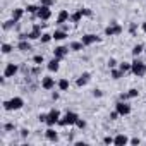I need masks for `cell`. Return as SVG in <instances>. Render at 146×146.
<instances>
[{
	"label": "cell",
	"instance_id": "cell-1",
	"mask_svg": "<svg viewBox=\"0 0 146 146\" xmlns=\"http://www.w3.org/2000/svg\"><path fill=\"white\" fill-rule=\"evenodd\" d=\"M23 105H24V100H23V98H19V96H16V98H11V100L4 102V108H5L7 112H11V110H19V108H23Z\"/></svg>",
	"mask_w": 146,
	"mask_h": 146
},
{
	"label": "cell",
	"instance_id": "cell-2",
	"mask_svg": "<svg viewBox=\"0 0 146 146\" xmlns=\"http://www.w3.org/2000/svg\"><path fill=\"white\" fill-rule=\"evenodd\" d=\"M131 70H132V74H134V76L143 78V76L146 74V64H143L141 60L136 58V60L132 62V69H131Z\"/></svg>",
	"mask_w": 146,
	"mask_h": 146
},
{
	"label": "cell",
	"instance_id": "cell-3",
	"mask_svg": "<svg viewBox=\"0 0 146 146\" xmlns=\"http://www.w3.org/2000/svg\"><path fill=\"white\" fill-rule=\"evenodd\" d=\"M78 119H79V117H78L74 112H67L65 117L58 120V124H60V125H74V124L78 122Z\"/></svg>",
	"mask_w": 146,
	"mask_h": 146
},
{
	"label": "cell",
	"instance_id": "cell-4",
	"mask_svg": "<svg viewBox=\"0 0 146 146\" xmlns=\"http://www.w3.org/2000/svg\"><path fill=\"white\" fill-rule=\"evenodd\" d=\"M120 33H122V26L117 23H110V26H107V29H105L107 36H113V35H120Z\"/></svg>",
	"mask_w": 146,
	"mask_h": 146
},
{
	"label": "cell",
	"instance_id": "cell-5",
	"mask_svg": "<svg viewBox=\"0 0 146 146\" xmlns=\"http://www.w3.org/2000/svg\"><path fill=\"white\" fill-rule=\"evenodd\" d=\"M58 120H60V112L58 110H52L48 115H46V124L52 127V125H55V124H58Z\"/></svg>",
	"mask_w": 146,
	"mask_h": 146
},
{
	"label": "cell",
	"instance_id": "cell-6",
	"mask_svg": "<svg viewBox=\"0 0 146 146\" xmlns=\"http://www.w3.org/2000/svg\"><path fill=\"white\" fill-rule=\"evenodd\" d=\"M17 70H19V67H17L16 64H7L5 69H4V76H5V78H14Z\"/></svg>",
	"mask_w": 146,
	"mask_h": 146
},
{
	"label": "cell",
	"instance_id": "cell-7",
	"mask_svg": "<svg viewBox=\"0 0 146 146\" xmlns=\"http://www.w3.org/2000/svg\"><path fill=\"white\" fill-rule=\"evenodd\" d=\"M115 108H117V112L120 113V115H127V113H131V107L122 100V102H119L117 105H115Z\"/></svg>",
	"mask_w": 146,
	"mask_h": 146
},
{
	"label": "cell",
	"instance_id": "cell-8",
	"mask_svg": "<svg viewBox=\"0 0 146 146\" xmlns=\"http://www.w3.org/2000/svg\"><path fill=\"white\" fill-rule=\"evenodd\" d=\"M36 16H38L40 19H43V21H46V19H50V16H52V12H50V9H48L46 5H41V7H40V11L36 12Z\"/></svg>",
	"mask_w": 146,
	"mask_h": 146
},
{
	"label": "cell",
	"instance_id": "cell-9",
	"mask_svg": "<svg viewBox=\"0 0 146 146\" xmlns=\"http://www.w3.org/2000/svg\"><path fill=\"white\" fill-rule=\"evenodd\" d=\"M38 38H41V26L40 24H36L33 28V31L28 35V40H38Z\"/></svg>",
	"mask_w": 146,
	"mask_h": 146
},
{
	"label": "cell",
	"instance_id": "cell-10",
	"mask_svg": "<svg viewBox=\"0 0 146 146\" xmlns=\"http://www.w3.org/2000/svg\"><path fill=\"white\" fill-rule=\"evenodd\" d=\"M81 41H83V43H84V46H86V45H93V43L100 41V38H98L96 35H84Z\"/></svg>",
	"mask_w": 146,
	"mask_h": 146
},
{
	"label": "cell",
	"instance_id": "cell-11",
	"mask_svg": "<svg viewBox=\"0 0 146 146\" xmlns=\"http://www.w3.org/2000/svg\"><path fill=\"white\" fill-rule=\"evenodd\" d=\"M67 52H69L67 46H57V48L53 50V55H55L57 58H64V57L67 55Z\"/></svg>",
	"mask_w": 146,
	"mask_h": 146
},
{
	"label": "cell",
	"instance_id": "cell-12",
	"mask_svg": "<svg viewBox=\"0 0 146 146\" xmlns=\"http://www.w3.org/2000/svg\"><path fill=\"white\" fill-rule=\"evenodd\" d=\"M41 86H43L45 90H52V88L55 86L53 78H43V79H41Z\"/></svg>",
	"mask_w": 146,
	"mask_h": 146
},
{
	"label": "cell",
	"instance_id": "cell-13",
	"mask_svg": "<svg viewBox=\"0 0 146 146\" xmlns=\"http://www.w3.org/2000/svg\"><path fill=\"white\" fill-rule=\"evenodd\" d=\"M67 19H69V12L67 11H60L58 12V17H57V24H64Z\"/></svg>",
	"mask_w": 146,
	"mask_h": 146
},
{
	"label": "cell",
	"instance_id": "cell-14",
	"mask_svg": "<svg viewBox=\"0 0 146 146\" xmlns=\"http://www.w3.org/2000/svg\"><path fill=\"white\" fill-rule=\"evenodd\" d=\"M113 144H115V146H124V144H127V137H125L124 134H119V136L113 139Z\"/></svg>",
	"mask_w": 146,
	"mask_h": 146
},
{
	"label": "cell",
	"instance_id": "cell-15",
	"mask_svg": "<svg viewBox=\"0 0 146 146\" xmlns=\"http://www.w3.org/2000/svg\"><path fill=\"white\" fill-rule=\"evenodd\" d=\"M17 48H19L21 52H29V50H31V45L28 43V40H21L19 45H17Z\"/></svg>",
	"mask_w": 146,
	"mask_h": 146
},
{
	"label": "cell",
	"instance_id": "cell-16",
	"mask_svg": "<svg viewBox=\"0 0 146 146\" xmlns=\"http://www.w3.org/2000/svg\"><path fill=\"white\" fill-rule=\"evenodd\" d=\"M58 60H60V58H57V57H55L53 60H50V62H48V65H46V67H48V70H52V72L55 70V72H57V70H58Z\"/></svg>",
	"mask_w": 146,
	"mask_h": 146
},
{
	"label": "cell",
	"instance_id": "cell-17",
	"mask_svg": "<svg viewBox=\"0 0 146 146\" xmlns=\"http://www.w3.org/2000/svg\"><path fill=\"white\" fill-rule=\"evenodd\" d=\"M88 81H90V74H88V72H84V74H83V76L76 81V84H78V86H84Z\"/></svg>",
	"mask_w": 146,
	"mask_h": 146
},
{
	"label": "cell",
	"instance_id": "cell-18",
	"mask_svg": "<svg viewBox=\"0 0 146 146\" xmlns=\"http://www.w3.org/2000/svg\"><path fill=\"white\" fill-rule=\"evenodd\" d=\"M83 16H84V12H83V9H81V11H78V12H74V14L70 16V21H72V23H79Z\"/></svg>",
	"mask_w": 146,
	"mask_h": 146
},
{
	"label": "cell",
	"instance_id": "cell-19",
	"mask_svg": "<svg viewBox=\"0 0 146 146\" xmlns=\"http://www.w3.org/2000/svg\"><path fill=\"white\" fill-rule=\"evenodd\" d=\"M23 14H24V11H23V9H14V11H12V19L17 23V21L23 17Z\"/></svg>",
	"mask_w": 146,
	"mask_h": 146
},
{
	"label": "cell",
	"instance_id": "cell-20",
	"mask_svg": "<svg viewBox=\"0 0 146 146\" xmlns=\"http://www.w3.org/2000/svg\"><path fill=\"white\" fill-rule=\"evenodd\" d=\"M83 46H84V43H83V41H72V43H70V50H74V52L83 50Z\"/></svg>",
	"mask_w": 146,
	"mask_h": 146
},
{
	"label": "cell",
	"instance_id": "cell-21",
	"mask_svg": "<svg viewBox=\"0 0 146 146\" xmlns=\"http://www.w3.org/2000/svg\"><path fill=\"white\" fill-rule=\"evenodd\" d=\"M45 136H46V139H50V141H57V137H58L53 129H48V131L45 132Z\"/></svg>",
	"mask_w": 146,
	"mask_h": 146
},
{
	"label": "cell",
	"instance_id": "cell-22",
	"mask_svg": "<svg viewBox=\"0 0 146 146\" xmlns=\"http://www.w3.org/2000/svg\"><path fill=\"white\" fill-rule=\"evenodd\" d=\"M58 88H60L62 91H67V90H69V81H67V79H60V81H58Z\"/></svg>",
	"mask_w": 146,
	"mask_h": 146
},
{
	"label": "cell",
	"instance_id": "cell-23",
	"mask_svg": "<svg viewBox=\"0 0 146 146\" xmlns=\"http://www.w3.org/2000/svg\"><path fill=\"white\" fill-rule=\"evenodd\" d=\"M14 24H16V21H14V19L5 21V23H4V29H5V31H9V29H12V28H14Z\"/></svg>",
	"mask_w": 146,
	"mask_h": 146
},
{
	"label": "cell",
	"instance_id": "cell-24",
	"mask_svg": "<svg viewBox=\"0 0 146 146\" xmlns=\"http://www.w3.org/2000/svg\"><path fill=\"white\" fill-rule=\"evenodd\" d=\"M67 35H65V31H55L53 33V40H64Z\"/></svg>",
	"mask_w": 146,
	"mask_h": 146
},
{
	"label": "cell",
	"instance_id": "cell-25",
	"mask_svg": "<svg viewBox=\"0 0 146 146\" xmlns=\"http://www.w3.org/2000/svg\"><path fill=\"white\" fill-rule=\"evenodd\" d=\"M143 50H144V46H143V45H136V46L132 48V55H134V57H137Z\"/></svg>",
	"mask_w": 146,
	"mask_h": 146
},
{
	"label": "cell",
	"instance_id": "cell-26",
	"mask_svg": "<svg viewBox=\"0 0 146 146\" xmlns=\"http://www.w3.org/2000/svg\"><path fill=\"white\" fill-rule=\"evenodd\" d=\"M131 69H132V64H127V62H122L120 64V70L122 72H129Z\"/></svg>",
	"mask_w": 146,
	"mask_h": 146
},
{
	"label": "cell",
	"instance_id": "cell-27",
	"mask_svg": "<svg viewBox=\"0 0 146 146\" xmlns=\"http://www.w3.org/2000/svg\"><path fill=\"white\" fill-rule=\"evenodd\" d=\"M11 52H12V46H11L9 43H4V45H2V53L7 55V53H11Z\"/></svg>",
	"mask_w": 146,
	"mask_h": 146
},
{
	"label": "cell",
	"instance_id": "cell-28",
	"mask_svg": "<svg viewBox=\"0 0 146 146\" xmlns=\"http://www.w3.org/2000/svg\"><path fill=\"white\" fill-rule=\"evenodd\" d=\"M122 76H124L122 70H112V78H113V79H120Z\"/></svg>",
	"mask_w": 146,
	"mask_h": 146
},
{
	"label": "cell",
	"instance_id": "cell-29",
	"mask_svg": "<svg viewBox=\"0 0 146 146\" xmlns=\"http://www.w3.org/2000/svg\"><path fill=\"white\" fill-rule=\"evenodd\" d=\"M26 11H28V12H31V14H36V12L40 11V7H36V5H28V7H26Z\"/></svg>",
	"mask_w": 146,
	"mask_h": 146
},
{
	"label": "cell",
	"instance_id": "cell-30",
	"mask_svg": "<svg viewBox=\"0 0 146 146\" xmlns=\"http://www.w3.org/2000/svg\"><path fill=\"white\" fill-rule=\"evenodd\" d=\"M52 38H53V35H46L45 33V35H41V43H48Z\"/></svg>",
	"mask_w": 146,
	"mask_h": 146
},
{
	"label": "cell",
	"instance_id": "cell-31",
	"mask_svg": "<svg viewBox=\"0 0 146 146\" xmlns=\"http://www.w3.org/2000/svg\"><path fill=\"white\" fill-rule=\"evenodd\" d=\"M33 62H35V64H38V65H41V64H43V55H35Z\"/></svg>",
	"mask_w": 146,
	"mask_h": 146
},
{
	"label": "cell",
	"instance_id": "cell-32",
	"mask_svg": "<svg viewBox=\"0 0 146 146\" xmlns=\"http://www.w3.org/2000/svg\"><path fill=\"white\" fill-rule=\"evenodd\" d=\"M76 125H78L79 129H84V127H86V122H84V120H81V119H78V122H76Z\"/></svg>",
	"mask_w": 146,
	"mask_h": 146
},
{
	"label": "cell",
	"instance_id": "cell-33",
	"mask_svg": "<svg viewBox=\"0 0 146 146\" xmlns=\"http://www.w3.org/2000/svg\"><path fill=\"white\" fill-rule=\"evenodd\" d=\"M127 95H129V98H134V96H137V90H129Z\"/></svg>",
	"mask_w": 146,
	"mask_h": 146
},
{
	"label": "cell",
	"instance_id": "cell-34",
	"mask_svg": "<svg viewBox=\"0 0 146 146\" xmlns=\"http://www.w3.org/2000/svg\"><path fill=\"white\" fill-rule=\"evenodd\" d=\"M93 96H95V98H100V96H103V93H102L100 90H93Z\"/></svg>",
	"mask_w": 146,
	"mask_h": 146
},
{
	"label": "cell",
	"instance_id": "cell-35",
	"mask_svg": "<svg viewBox=\"0 0 146 146\" xmlns=\"http://www.w3.org/2000/svg\"><path fill=\"white\" fill-rule=\"evenodd\" d=\"M53 4V0H41V5H46V7H50Z\"/></svg>",
	"mask_w": 146,
	"mask_h": 146
},
{
	"label": "cell",
	"instance_id": "cell-36",
	"mask_svg": "<svg viewBox=\"0 0 146 146\" xmlns=\"http://www.w3.org/2000/svg\"><path fill=\"white\" fill-rule=\"evenodd\" d=\"M4 129H5V131H12V129H14V124H12V122H9V124H5V125H4Z\"/></svg>",
	"mask_w": 146,
	"mask_h": 146
},
{
	"label": "cell",
	"instance_id": "cell-37",
	"mask_svg": "<svg viewBox=\"0 0 146 146\" xmlns=\"http://www.w3.org/2000/svg\"><path fill=\"white\" fill-rule=\"evenodd\" d=\"M115 65H117V60L115 58H110L108 60V67H115Z\"/></svg>",
	"mask_w": 146,
	"mask_h": 146
},
{
	"label": "cell",
	"instance_id": "cell-38",
	"mask_svg": "<svg viewBox=\"0 0 146 146\" xmlns=\"http://www.w3.org/2000/svg\"><path fill=\"white\" fill-rule=\"evenodd\" d=\"M119 115H120V113H119V112L115 110V112H112V113H110V119H112V120H115V119H117Z\"/></svg>",
	"mask_w": 146,
	"mask_h": 146
},
{
	"label": "cell",
	"instance_id": "cell-39",
	"mask_svg": "<svg viewBox=\"0 0 146 146\" xmlns=\"http://www.w3.org/2000/svg\"><path fill=\"white\" fill-rule=\"evenodd\" d=\"M103 143H105V144H112V143H113V139H112L110 136H107V137L103 139Z\"/></svg>",
	"mask_w": 146,
	"mask_h": 146
},
{
	"label": "cell",
	"instance_id": "cell-40",
	"mask_svg": "<svg viewBox=\"0 0 146 146\" xmlns=\"http://www.w3.org/2000/svg\"><path fill=\"white\" fill-rule=\"evenodd\" d=\"M129 31H131V35L134 36V35H136V24H131V28H129Z\"/></svg>",
	"mask_w": 146,
	"mask_h": 146
},
{
	"label": "cell",
	"instance_id": "cell-41",
	"mask_svg": "<svg viewBox=\"0 0 146 146\" xmlns=\"http://www.w3.org/2000/svg\"><path fill=\"white\" fill-rule=\"evenodd\" d=\"M46 115H48V113H41V115L38 117V119H40V122H46Z\"/></svg>",
	"mask_w": 146,
	"mask_h": 146
},
{
	"label": "cell",
	"instance_id": "cell-42",
	"mask_svg": "<svg viewBox=\"0 0 146 146\" xmlns=\"http://www.w3.org/2000/svg\"><path fill=\"white\" fill-rule=\"evenodd\" d=\"M131 143H132V144H139L141 141H139V137H132V139H131Z\"/></svg>",
	"mask_w": 146,
	"mask_h": 146
},
{
	"label": "cell",
	"instance_id": "cell-43",
	"mask_svg": "<svg viewBox=\"0 0 146 146\" xmlns=\"http://www.w3.org/2000/svg\"><path fill=\"white\" fill-rule=\"evenodd\" d=\"M127 98H129V95H127V93H122V95H120V100H124V102H125Z\"/></svg>",
	"mask_w": 146,
	"mask_h": 146
},
{
	"label": "cell",
	"instance_id": "cell-44",
	"mask_svg": "<svg viewBox=\"0 0 146 146\" xmlns=\"http://www.w3.org/2000/svg\"><path fill=\"white\" fill-rule=\"evenodd\" d=\"M21 136L26 137V136H28V129H23V131H21Z\"/></svg>",
	"mask_w": 146,
	"mask_h": 146
},
{
	"label": "cell",
	"instance_id": "cell-45",
	"mask_svg": "<svg viewBox=\"0 0 146 146\" xmlns=\"http://www.w3.org/2000/svg\"><path fill=\"white\" fill-rule=\"evenodd\" d=\"M143 31H146V23H143Z\"/></svg>",
	"mask_w": 146,
	"mask_h": 146
}]
</instances>
